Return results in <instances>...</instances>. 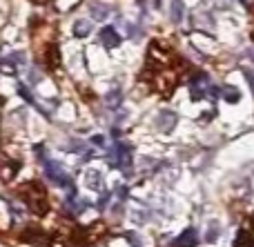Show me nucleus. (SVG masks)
<instances>
[{
    "instance_id": "1a4fd4ad",
    "label": "nucleus",
    "mask_w": 254,
    "mask_h": 247,
    "mask_svg": "<svg viewBox=\"0 0 254 247\" xmlns=\"http://www.w3.org/2000/svg\"><path fill=\"white\" fill-rule=\"evenodd\" d=\"M221 98H223L225 102H230V105H234V102L241 100V92H239L237 87H232V85H225V87L221 89Z\"/></svg>"
},
{
    "instance_id": "39448f33",
    "label": "nucleus",
    "mask_w": 254,
    "mask_h": 247,
    "mask_svg": "<svg viewBox=\"0 0 254 247\" xmlns=\"http://www.w3.org/2000/svg\"><path fill=\"white\" fill-rule=\"evenodd\" d=\"M196 245H198V234L194 227H188L183 234H179L170 243V247H196Z\"/></svg>"
},
{
    "instance_id": "9d476101",
    "label": "nucleus",
    "mask_w": 254,
    "mask_h": 247,
    "mask_svg": "<svg viewBox=\"0 0 254 247\" xmlns=\"http://www.w3.org/2000/svg\"><path fill=\"white\" fill-rule=\"evenodd\" d=\"M92 34V20H74V36L76 38H87Z\"/></svg>"
},
{
    "instance_id": "a211bd4d",
    "label": "nucleus",
    "mask_w": 254,
    "mask_h": 247,
    "mask_svg": "<svg viewBox=\"0 0 254 247\" xmlns=\"http://www.w3.org/2000/svg\"><path fill=\"white\" fill-rule=\"evenodd\" d=\"M18 94H20L27 102H34V96H31V92H29V87H27V85H22V83L18 85Z\"/></svg>"
},
{
    "instance_id": "f3484780",
    "label": "nucleus",
    "mask_w": 254,
    "mask_h": 247,
    "mask_svg": "<svg viewBox=\"0 0 254 247\" xmlns=\"http://www.w3.org/2000/svg\"><path fill=\"white\" fill-rule=\"evenodd\" d=\"M85 149H87V145L83 141H71L67 147V151H74V154H85Z\"/></svg>"
},
{
    "instance_id": "0eeeda50",
    "label": "nucleus",
    "mask_w": 254,
    "mask_h": 247,
    "mask_svg": "<svg viewBox=\"0 0 254 247\" xmlns=\"http://www.w3.org/2000/svg\"><path fill=\"white\" fill-rule=\"evenodd\" d=\"M156 127L161 129V132L170 134L172 129L176 127V114H172V111H161V114L156 116Z\"/></svg>"
},
{
    "instance_id": "9b49d317",
    "label": "nucleus",
    "mask_w": 254,
    "mask_h": 247,
    "mask_svg": "<svg viewBox=\"0 0 254 247\" xmlns=\"http://www.w3.org/2000/svg\"><path fill=\"white\" fill-rule=\"evenodd\" d=\"M25 241H31L34 245H47V236H45V232L34 230V227H29V230L25 232Z\"/></svg>"
},
{
    "instance_id": "2eb2a0df",
    "label": "nucleus",
    "mask_w": 254,
    "mask_h": 247,
    "mask_svg": "<svg viewBox=\"0 0 254 247\" xmlns=\"http://www.w3.org/2000/svg\"><path fill=\"white\" fill-rule=\"evenodd\" d=\"M47 65H49V69H54V67L61 65V53H58V49L54 47V45L47 49Z\"/></svg>"
},
{
    "instance_id": "aec40b11",
    "label": "nucleus",
    "mask_w": 254,
    "mask_h": 247,
    "mask_svg": "<svg viewBox=\"0 0 254 247\" xmlns=\"http://www.w3.org/2000/svg\"><path fill=\"white\" fill-rule=\"evenodd\" d=\"M92 145H98V147H105V143H107V138L105 136H92Z\"/></svg>"
},
{
    "instance_id": "412c9836",
    "label": "nucleus",
    "mask_w": 254,
    "mask_h": 247,
    "mask_svg": "<svg viewBox=\"0 0 254 247\" xmlns=\"http://www.w3.org/2000/svg\"><path fill=\"white\" fill-rule=\"evenodd\" d=\"M11 62H25V53H11Z\"/></svg>"
},
{
    "instance_id": "f03ea898",
    "label": "nucleus",
    "mask_w": 254,
    "mask_h": 247,
    "mask_svg": "<svg viewBox=\"0 0 254 247\" xmlns=\"http://www.w3.org/2000/svg\"><path fill=\"white\" fill-rule=\"evenodd\" d=\"M40 165H43V169H45V174H47L49 181H52L54 185L63 187V190L67 192V198H74V196H76V187H74V183H71L69 174H67L58 163H54V160H49V158L40 160Z\"/></svg>"
},
{
    "instance_id": "dca6fc26",
    "label": "nucleus",
    "mask_w": 254,
    "mask_h": 247,
    "mask_svg": "<svg viewBox=\"0 0 254 247\" xmlns=\"http://www.w3.org/2000/svg\"><path fill=\"white\" fill-rule=\"evenodd\" d=\"M219 234H221V227L216 225V223H212V225H210V230H207L205 241H207V243H214V241L219 239Z\"/></svg>"
},
{
    "instance_id": "6ab92c4d",
    "label": "nucleus",
    "mask_w": 254,
    "mask_h": 247,
    "mask_svg": "<svg viewBox=\"0 0 254 247\" xmlns=\"http://www.w3.org/2000/svg\"><path fill=\"white\" fill-rule=\"evenodd\" d=\"M125 239L129 241V243L134 245V247H143V243H140V239H138V236L134 234V232H127V234H125Z\"/></svg>"
},
{
    "instance_id": "393cba45",
    "label": "nucleus",
    "mask_w": 254,
    "mask_h": 247,
    "mask_svg": "<svg viewBox=\"0 0 254 247\" xmlns=\"http://www.w3.org/2000/svg\"><path fill=\"white\" fill-rule=\"evenodd\" d=\"M252 227H254V216H252Z\"/></svg>"
},
{
    "instance_id": "6e6552de",
    "label": "nucleus",
    "mask_w": 254,
    "mask_h": 247,
    "mask_svg": "<svg viewBox=\"0 0 254 247\" xmlns=\"http://www.w3.org/2000/svg\"><path fill=\"white\" fill-rule=\"evenodd\" d=\"M85 185L94 192L103 190V176L96 172V169H85Z\"/></svg>"
},
{
    "instance_id": "b1692460",
    "label": "nucleus",
    "mask_w": 254,
    "mask_h": 247,
    "mask_svg": "<svg viewBox=\"0 0 254 247\" xmlns=\"http://www.w3.org/2000/svg\"><path fill=\"white\" fill-rule=\"evenodd\" d=\"M36 2H45V0H36Z\"/></svg>"
},
{
    "instance_id": "20e7f679",
    "label": "nucleus",
    "mask_w": 254,
    "mask_h": 247,
    "mask_svg": "<svg viewBox=\"0 0 254 247\" xmlns=\"http://www.w3.org/2000/svg\"><path fill=\"white\" fill-rule=\"evenodd\" d=\"M121 43H123V38H121V34L114 27H103L101 29V45L105 49H116Z\"/></svg>"
},
{
    "instance_id": "4468645a",
    "label": "nucleus",
    "mask_w": 254,
    "mask_h": 247,
    "mask_svg": "<svg viewBox=\"0 0 254 247\" xmlns=\"http://www.w3.org/2000/svg\"><path fill=\"white\" fill-rule=\"evenodd\" d=\"M234 247H254V239L250 232H246V230L239 232L237 239H234Z\"/></svg>"
},
{
    "instance_id": "7ed1b4c3",
    "label": "nucleus",
    "mask_w": 254,
    "mask_h": 247,
    "mask_svg": "<svg viewBox=\"0 0 254 247\" xmlns=\"http://www.w3.org/2000/svg\"><path fill=\"white\" fill-rule=\"evenodd\" d=\"M207 89H210V78L205 74H196L190 83V96L192 100H203L207 98Z\"/></svg>"
},
{
    "instance_id": "4be33fe9",
    "label": "nucleus",
    "mask_w": 254,
    "mask_h": 247,
    "mask_svg": "<svg viewBox=\"0 0 254 247\" xmlns=\"http://www.w3.org/2000/svg\"><path fill=\"white\" fill-rule=\"evenodd\" d=\"M246 78H248V83H250V87H252V92H254V74L246 69Z\"/></svg>"
},
{
    "instance_id": "f8f14e48",
    "label": "nucleus",
    "mask_w": 254,
    "mask_h": 247,
    "mask_svg": "<svg viewBox=\"0 0 254 247\" xmlns=\"http://www.w3.org/2000/svg\"><path fill=\"white\" fill-rule=\"evenodd\" d=\"M105 100H107V105H110V109H119L121 102H123V92H121V89H112V92H107Z\"/></svg>"
},
{
    "instance_id": "423d86ee",
    "label": "nucleus",
    "mask_w": 254,
    "mask_h": 247,
    "mask_svg": "<svg viewBox=\"0 0 254 247\" xmlns=\"http://www.w3.org/2000/svg\"><path fill=\"white\" fill-rule=\"evenodd\" d=\"M114 11L116 9L107 2H89V13H92L94 20H107Z\"/></svg>"
},
{
    "instance_id": "ddd939ff",
    "label": "nucleus",
    "mask_w": 254,
    "mask_h": 247,
    "mask_svg": "<svg viewBox=\"0 0 254 247\" xmlns=\"http://www.w3.org/2000/svg\"><path fill=\"white\" fill-rule=\"evenodd\" d=\"M185 16V2L183 0H172V22H181Z\"/></svg>"
},
{
    "instance_id": "f257e3e1",
    "label": "nucleus",
    "mask_w": 254,
    "mask_h": 247,
    "mask_svg": "<svg viewBox=\"0 0 254 247\" xmlns=\"http://www.w3.org/2000/svg\"><path fill=\"white\" fill-rule=\"evenodd\" d=\"M20 196H22V203L29 207L31 214H36V216H45L47 214V209H49L47 194H45V190L36 181L25 183L20 187Z\"/></svg>"
},
{
    "instance_id": "5701e85b",
    "label": "nucleus",
    "mask_w": 254,
    "mask_h": 247,
    "mask_svg": "<svg viewBox=\"0 0 254 247\" xmlns=\"http://www.w3.org/2000/svg\"><path fill=\"white\" fill-rule=\"evenodd\" d=\"M250 58H252V60H254V49H250Z\"/></svg>"
}]
</instances>
